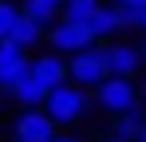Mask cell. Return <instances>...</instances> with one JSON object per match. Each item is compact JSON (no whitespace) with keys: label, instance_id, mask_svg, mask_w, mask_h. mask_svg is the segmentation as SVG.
Segmentation results:
<instances>
[{"label":"cell","instance_id":"8","mask_svg":"<svg viewBox=\"0 0 146 142\" xmlns=\"http://www.w3.org/2000/svg\"><path fill=\"white\" fill-rule=\"evenodd\" d=\"M107 67H111V75H134L142 67V51L134 44H111L107 47Z\"/></svg>","mask_w":146,"mask_h":142},{"label":"cell","instance_id":"3","mask_svg":"<svg viewBox=\"0 0 146 142\" xmlns=\"http://www.w3.org/2000/svg\"><path fill=\"white\" fill-rule=\"evenodd\" d=\"M95 103L103 111H111V115L138 107V83H134V75H107L95 87Z\"/></svg>","mask_w":146,"mask_h":142},{"label":"cell","instance_id":"5","mask_svg":"<svg viewBox=\"0 0 146 142\" xmlns=\"http://www.w3.org/2000/svg\"><path fill=\"white\" fill-rule=\"evenodd\" d=\"M44 36H48V47L59 51V55H63V51H83L87 44H95V36L87 32L83 20H63V16L51 20L48 28H44Z\"/></svg>","mask_w":146,"mask_h":142},{"label":"cell","instance_id":"21","mask_svg":"<svg viewBox=\"0 0 146 142\" xmlns=\"http://www.w3.org/2000/svg\"><path fill=\"white\" fill-rule=\"evenodd\" d=\"M99 142H122V138H115V134H111V138H99Z\"/></svg>","mask_w":146,"mask_h":142},{"label":"cell","instance_id":"17","mask_svg":"<svg viewBox=\"0 0 146 142\" xmlns=\"http://www.w3.org/2000/svg\"><path fill=\"white\" fill-rule=\"evenodd\" d=\"M51 142H83V138H75V134H55Z\"/></svg>","mask_w":146,"mask_h":142},{"label":"cell","instance_id":"11","mask_svg":"<svg viewBox=\"0 0 146 142\" xmlns=\"http://www.w3.org/2000/svg\"><path fill=\"white\" fill-rule=\"evenodd\" d=\"M8 40H16L20 47H36L40 40H44V28L32 20V16H24V12H20V16H16V24H12V36H8Z\"/></svg>","mask_w":146,"mask_h":142},{"label":"cell","instance_id":"12","mask_svg":"<svg viewBox=\"0 0 146 142\" xmlns=\"http://www.w3.org/2000/svg\"><path fill=\"white\" fill-rule=\"evenodd\" d=\"M142 111L138 107H130V111H119L115 115V138H122V142H134L138 138V130H142Z\"/></svg>","mask_w":146,"mask_h":142},{"label":"cell","instance_id":"13","mask_svg":"<svg viewBox=\"0 0 146 142\" xmlns=\"http://www.w3.org/2000/svg\"><path fill=\"white\" fill-rule=\"evenodd\" d=\"M20 12L32 16L40 28H48L51 20H59V4H51V0H24V4H20Z\"/></svg>","mask_w":146,"mask_h":142},{"label":"cell","instance_id":"7","mask_svg":"<svg viewBox=\"0 0 146 142\" xmlns=\"http://www.w3.org/2000/svg\"><path fill=\"white\" fill-rule=\"evenodd\" d=\"M32 75H36V79H40V83H44V87H55V83H67V59H63V55H59V51H40V55H36V59H32Z\"/></svg>","mask_w":146,"mask_h":142},{"label":"cell","instance_id":"9","mask_svg":"<svg viewBox=\"0 0 146 142\" xmlns=\"http://www.w3.org/2000/svg\"><path fill=\"white\" fill-rule=\"evenodd\" d=\"M83 24H87V32H91L95 40H107V36L119 32V28H115V8H107V4H95V8L83 16Z\"/></svg>","mask_w":146,"mask_h":142},{"label":"cell","instance_id":"14","mask_svg":"<svg viewBox=\"0 0 146 142\" xmlns=\"http://www.w3.org/2000/svg\"><path fill=\"white\" fill-rule=\"evenodd\" d=\"M95 4L99 0H63V4H59V16H63V20H83Z\"/></svg>","mask_w":146,"mask_h":142},{"label":"cell","instance_id":"23","mask_svg":"<svg viewBox=\"0 0 146 142\" xmlns=\"http://www.w3.org/2000/svg\"><path fill=\"white\" fill-rule=\"evenodd\" d=\"M0 103H4V91H0Z\"/></svg>","mask_w":146,"mask_h":142},{"label":"cell","instance_id":"24","mask_svg":"<svg viewBox=\"0 0 146 142\" xmlns=\"http://www.w3.org/2000/svg\"><path fill=\"white\" fill-rule=\"evenodd\" d=\"M8 142H20V138H8Z\"/></svg>","mask_w":146,"mask_h":142},{"label":"cell","instance_id":"6","mask_svg":"<svg viewBox=\"0 0 146 142\" xmlns=\"http://www.w3.org/2000/svg\"><path fill=\"white\" fill-rule=\"evenodd\" d=\"M28 67H32L28 47H20L16 40H0V91L8 95V91L28 75Z\"/></svg>","mask_w":146,"mask_h":142},{"label":"cell","instance_id":"10","mask_svg":"<svg viewBox=\"0 0 146 142\" xmlns=\"http://www.w3.org/2000/svg\"><path fill=\"white\" fill-rule=\"evenodd\" d=\"M8 95H12L20 107H44V95H48V87H44V83H40V79L28 71V75H24V79H20V83H16Z\"/></svg>","mask_w":146,"mask_h":142},{"label":"cell","instance_id":"16","mask_svg":"<svg viewBox=\"0 0 146 142\" xmlns=\"http://www.w3.org/2000/svg\"><path fill=\"white\" fill-rule=\"evenodd\" d=\"M119 4H126V8H138V12L146 8V0H119Z\"/></svg>","mask_w":146,"mask_h":142},{"label":"cell","instance_id":"20","mask_svg":"<svg viewBox=\"0 0 146 142\" xmlns=\"http://www.w3.org/2000/svg\"><path fill=\"white\" fill-rule=\"evenodd\" d=\"M138 28H142V32H146V8H142V16H138Z\"/></svg>","mask_w":146,"mask_h":142},{"label":"cell","instance_id":"1","mask_svg":"<svg viewBox=\"0 0 146 142\" xmlns=\"http://www.w3.org/2000/svg\"><path fill=\"white\" fill-rule=\"evenodd\" d=\"M44 111H48L59 126H75L79 118L91 111V95H87V87H79V83H55L48 95H44Z\"/></svg>","mask_w":146,"mask_h":142},{"label":"cell","instance_id":"4","mask_svg":"<svg viewBox=\"0 0 146 142\" xmlns=\"http://www.w3.org/2000/svg\"><path fill=\"white\" fill-rule=\"evenodd\" d=\"M59 134V122L44 107H20V115L12 118V138L20 142H51Z\"/></svg>","mask_w":146,"mask_h":142},{"label":"cell","instance_id":"18","mask_svg":"<svg viewBox=\"0 0 146 142\" xmlns=\"http://www.w3.org/2000/svg\"><path fill=\"white\" fill-rule=\"evenodd\" d=\"M138 103H146V83H138Z\"/></svg>","mask_w":146,"mask_h":142},{"label":"cell","instance_id":"2","mask_svg":"<svg viewBox=\"0 0 146 142\" xmlns=\"http://www.w3.org/2000/svg\"><path fill=\"white\" fill-rule=\"evenodd\" d=\"M107 75H111V67H107V47L87 44L83 51H71V59H67V79H71V83H79V87H99Z\"/></svg>","mask_w":146,"mask_h":142},{"label":"cell","instance_id":"15","mask_svg":"<svg viewBox=\"0 0 146 142\" xmlns=\"http://www.w3.org/2000/svg\"><path fill=\"white\" fill-rule=\"evenodd\" d=\"M20 16V4H12V0H0V40H8L12 36V24Z\"/></svg>","mask_w":146,"mask_h":142},{"label":"cell","instance_id":"19","mask_svg":"<svg viewBox=\"0 0 146 142\" xmlns=\"http://www.w3.org/2000/svg\"><path fill=\"white\" fill-rule=\"evenodd\" d=\"M134 142H146V118H142V130H138V138Z\"/></svg>","mask_w":146,"mask_h":142},{"label":"cell","instance_id":"22","mask_svg":"<svg viewBox=\"0 0 146 142\" xmlns=\"http://www.w3.org/2000/svg\"><path fill=\"white\" fill-rule=\"evenodd\" d=\"M138 51H142V63H146V44H142V47H138Z\"/></svg>","mask_w":146,"mask_h":142}]
</instances>
